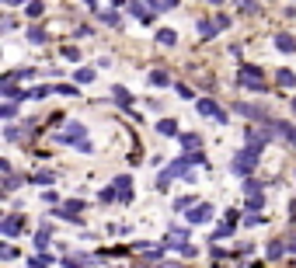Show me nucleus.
<instances>
[{"label": "nucleus", "instance_id": "nucleus-33", "mask_svg": "<svg viewBox=\"0 0 296 268\" xmlns=\"http://www.w3.org/2000/svg\"><path fill=\"white\" fill-rule=\"evenodd\" d=\"M70 268H84V265H91V258H63Z\"/></svg>", "mask_w": 296, "mask_h": 268}, {"label": "nucleus", "instance_id": "nucleus-24", "mask_svg": "<svg viewBox=\"0 0 296 268\" xmlns=\"http://www.w3.org/2000/svg\"><path fill=\"white\" fill-rule=\"evenodd\" d=\"M244 195H247V199H254V195H261V181H254V178H247V185H244Z\"/></svg>", "mask_w": 296, "mask_h": 268}, {"label": "nucleus", "instance_id": "nucleus-21", "mask_svg": "<svg viewBox=\"0 0 296 268\" xmlns=\"http://www.w3.org/2000/svg\"><path fill=\"white\" fill-rule=\"evenodd\" d=\"M150 84H153V87H167V84H171V80H167V70H153V73H150Z\"/></svg>", "mask_w": 296, "mask_h": 268}, {"label": "nucleus", "instance_id": "nucleus-5", "mask_svg": "<svg viewBox=\"0 0 296 268\" xmlns=\"http://www.w3.org/2000/svg\"><path fill=\"white\" fill-rule=\"evenodd\" d=\"M195 112H202V115H209V119H216V122H226V112L216 108V101H209V98H199V101H195Z\"/></svg>", "mask_w": 296, "mask_h": 268}, {"label": "nucleus", "instance_id": "nucleus-17", "mask_svg": "<svg viewBox=\"0 0 296 268\" xmlns=\"http://www.w3.org/2000/svg\"><path fill=\"white\" fill-rule=\"evenodd\" d=\"M157 133L160 136H174L178 133V122H174V119H160V122H157Z\"/></svg>", "mask_w": 296, "mask_h": 268}, {"label": "nucleus", "instance_id": "nucleus-23", "mask_svg": "<svg viewBox=\"0 0 296 268\" xmlns=\"http://www.w3.org/2000/svg\"><path fill=\"white\" fill-rule=\"evenodd\" d=\"M279 87H296V73L293 70H279Z\"/></svg>", "mask_w": 296, "mask_h": 268}, {"label": "nucleus", "instance_id": "nucleus-42", "mask_svg": "<svg viewBox=\"0 0 296 268\" xmlns=\"http://www.w3.org/2000/svg\"><path fill=\"white\" fill-rule=\"evenodd\" d=\"M160 4H164L167 11H171V7H178V0H160Z\"/></svg>", "mask_w": 296, "mask_h": 268}, {"label": "nucleus", "instance_id": "nucleus-35", "mask_svg": "<svg viewBox=\"0 0 296 268\" xmlns=\"http://www.w3.org/2000/svg\"><path fill=\"white\" fill-rule=\"evenodd\" d=\"M244 223H247V226H261V223H265V219H261V216H258V212H247V216H244Z\"/></svg>", "mask_w": 296, "mask_h": 268}, {"label": "nucleus", "instance_id": "nucleus-46", "mask_svg": "<svg viewBox=\"0 0 296 268\" xmlns=\"http://www.w3.org/2000/svg\"><path fill=\"white\" fill-rule=\"evenodd\" d=\"M293 112H296V98H293Z\"/></svg>", "mask_w": 296, "mask_h": 268}, {"label": "nucleus", "instance_id": "nucleus-12", "mask_svg": "<svg viewBox=\"0 0 296 268\" xmlns=\"http://www.w3.org/2000/svg\"><path fill=\"white\" fill-rule=\"evenodd\" d=\"M272 129H275V136H282L289 146H296V126H289V122H275Z\"/></svg>", "mask_w": 296, "mask_h": 268}, {"label": "nucleus", "instance_id": "nucleus-15", "mask_svg": "<svg viewBox=\"0 0 296 268\" xmlns=\"http://www.w3.org/2000/svg\"><path fill=\"white\" fill-rule=\"evenodd\" d=\"M181 146H185L188 153H199V146H202V136H195V133H185V136H181Z\"/></svg>", "mask_w": 296, "mask_h": 268}, {"label": "nucleus", "instance_id": "nucleus-45", "mask_svg": "<svg viewBox=\"0 0 296 268\" xmlns=\"http://www.w3.org/2000/svg\"><path fill=\"white\" fill-rule=\"evenodd\" d=\"M209 4H223V0H209Z\"/></svg>", "mask_w": 296, "mask_h": 268}, {"label": "nucleus", "instance_id": "nucleus-36", "mask_svg": "<svg viewBox=\"0 0 296 268\" xmlns=\"http://www.w3.org/2000/svg\"><path fill=\"white\" fill-rule=\"evenodd\" d=\"M14 254H18V251H14V247H11V244H0V258H4V261H11V258H14Z\"/></svg>", "mask_w": 296, "mask_h": 268}, {"label": "nucleus", "instance_id": "nucleus-30", "mask_svg": "<svg viewBox=\"0 0 296 268\" xmlns=\"http://www.w3.org/2000/svg\"><path fill=\"white\" fill-rule=\"evenodd\" d=\"M14 115H18V105H14V101H7V105L0 108V119H14Z\"/></svg>", "mask_w": 296, "mask_h": 268}, {"label": "nucleus", "instance_id": "nucleus-19", "mask_svg": "<svg viewBox=\"0 0 296 268\" xmlns=\"http://www.w3.org/2000/svg\"><path fill=\"white\" fill-rule=\"evenodd\" d=\"M133 14H136L140 21H150V18H153V11H150V7L143 4V0H136V4H133Z\"/></svg>", "mask_w": 296, "mask_h": 268}, {"label": "nucleus", "instance_id": "nucleus-13", "mask_svg": "<svg viewBox=\"0 0 296 268\" xmlns=\"http://www.w3.org/2000/svg\"><path fill=\"white\" fill-rule=\"evenodd\" d=\"M112 98H115V105H119V108H129V101H133V98H129V91H126L122 84H112Z\"/></svg>", "mask_w": 296, "mask_h": 268}, {"label": "nucleus", "instance_id": "nucleus-27", "mask_svg": "<svg viewBox=\"0 0 296 268\" xmlns=\"http://www.w3.org/2000/svg\"><path fill=\"white\" fill-rule=\"evenodd\" d=\"M74 80H77V84H91V80H94V70H87V67H84V70H77V77H74Z\"/></svg>", "mask_w": 296, "mask_h": 268}, {"label": "nucleus", "instance_id": "nucleus-1", "mask_svg": "<svg viewBox=\"0 0 296 268\" xmlns=\"http://www.w3.org/2000/svg\"><path fill=\"white\" fill-rule=\"evenodd\" d=\"M160 247H164V251H181V254H188V258L195 254V251H192V244H188V230H185V226H171Z\"/></svg>", "mask_w": 296, "mask_h": 268}, {"label": "nucleus", "instance_id": "nucleus-25", "mask_svg": "<svg viewBox=\"0 0 296 268\" xmlns=\"http://www.w3.org/2000/svg\"><path fill=\"white\" fill-rule=\"evenodd\" d=\"M101 21H105V25H112V28H119V25H122V18H119L115 11H101Z\"/></svg>", "mask_w": 296, "mask_h": 268}, {"label": "nucleus", "instance_id": "nucleus-22", "mask_svg": "<svg viewBox=\"0 0 296 268\" xmlns=\"http://www.w3.org/2000/svg\"><path fill=\"white\" fill-rule=\"evenodd\" d=\"M49 233H53V226H49V223H46V226H42V230L35 233V247H39V251H42V247L49 244Z\"/></svg>", "mask_w": 296, "mask_h": 268}, {"label": "nucleus", "instance_id": "nucleus-28", "mask_svg": "<svg viewBox=\"0 0 296 268\" xmlns=\"http://www.w3.org/2000/svg\"><path fill=\"white\" fill-rule=\"evenodd\" d=\"M25 133V129H21V126H7V133H4V139H7V143H18V136Z\"/></svg>", "mask_w": 296, "mask_h": 268}, {"label": "nucleus", "instance_id": "nucleus-29", "mask_svg": "<svg viewBox=\"0 0 296 268\" xmlns=\"http://www.w3.org/2000/svg\"><path fill=\"white\" fill-rule=\"evenodd\" d=\"M157 42H160V46H174V42H178V35H174V32H160V35H157Z\"/></svg>", "mask_w": 296, "mask_h": 268}, {"label": "nucleus", "instance_id": "nucleus-14", "mask_svg": "<svg viewBox=\"0 0 296 268\" xmlns=\"http://www.w3.org/2000/svg\"><path fill=\"white\" fill-rule=\"evenodd\" d=\"M275 46H279V53H296V39L289 35V32L275 35Z\"/></svg>", "mask_w": 296, "mask_h": 268}, {"label": "nucleus", "instance_id": "nucleus-8", "mask_svg": "<svg viewBox=\"0 0 296 268\" xmlns=\"http://www.w3.org/2000/svg\"><path fill=\"white\" fill-rule=\"evenodd\" d=\"M0 91H4V98H11V101H18V98H28V91H18V87H14V73H7V77L0 80Z\"/></svg>", "mask_w": 296, "mask_h": 268}, {"label": "nucleus", "instance_id": "nucleus-34", "mask_svg": "<svg viewBox=\"0 0 296 268\" xmlns=\"http://www.w3.org/2000/svg\"><path fill=\"white\" fill-rule=\"evenodd\" d=\"M42 11H46V7H42V4H39V0H32V4H28V18H39V14H42Z\"/></svg>", "mask_w": 296, "mask_h": 268}, {"label": "nucleus", "instance_id": "nucleus-31", "mask_svg": "<svg viewBox=\"0 0 296 268\" xmlns=\"http://www.w3.org/2000/svg\"><path fill=\"white\" fill-rule=\"evenodd\" d=\"M18 185H21V178H14V174H11V178H4V195H11Z\"/></svg>", "mask_w": 296, "mask_h": 268}, {"label": "nucleus", "instance_id": "nucleus-26", "mask_svg": "<svg viewBox=\"0 0 296 268\" xmlns=\"http://www.w3.org/2000/svg\"><path fill=\"white\" fill-rule=\"evenodd\" d=\"M46 39H49V35H46L42 28H28V42H35V46H42Z\"/></svg>", "mask_w": 296, "mask_h": 268}, {"label": "nucleus", "instance_id": "nucleus-32", "mask_svg": "<svg viewBox=\"0 0 296 268\" xmlns=\"http://www.w3.org/2000/svg\"><path fill=\"white\" fill-rule=\"evenodd\" d=\"M237 7H240L244 14H254V11H258V4H254V0H237Z\"/></svg>", "mask_w": 296, "mask_h": 268}, {"label": "nucleus", "instance_id": "nucleus-41", "mask_svg": "<svg viewBox=\"0 0 296 268\" xmlns=\"http://www.w3.org/2000/svg\"><path fill=\"white\" fill-rule=\"evenodd\" d=\"M35 181H42V185H46V181H53V171H39V174H35Z\"/></svg>", "mask_w": 296, "mask_h": 268}, {"label": "nucleus", "instance_id": "nucleus-20", "mask_svg": "<svg viewBox=\"0 0 296 268\" xmlns=\"http://www.w3.org/2000/svg\"><path fill=\"white\" fill-rule=\"evenodd\" d=\"M216 32H220V28H216V21H199V35H202V39H213Z\"/></svg>", "mask_w": 296, "mask_h": 268}, {"label": "nucleus", "instance_id": "nucleus-2", "mask_svg": "<svg viewBox=\"0 0 296 268\" xmlns=\"http://www.w3.org/2000/svg\"><path fill=\"white\" fill-rule=\"evenodd\" d=\"M56 143H74L77 150H91V143H87V129H84L80 122H67V133L56 136Z\"/></svg>", "mask_w": 296, "mask_h": 268}, {"label": "nucleus", "instance_id": "nucleus-6", "mask_svg": "<svg viewBox=\"0 0 296 268\" xmlns=\"http://www.w3.org/2000/svg\"><path fill=\"white\" fill-rule=\"evenodd\" d=\"M272 133H275V129H247V136H244V139H247V150L258 153V150L268 143V136H272Z\"/></svg>", "mask_w": 296, "mask_h": 268}, {"label": "nucleus", "instance_id": "nucleus-40", "mask_svg": "<svg viewBox=\"0 0 296 268\" xmlns=\"http://www.w3.org/2000/svg\"><path fill=\"white\" fill-rule=\"evenodd\" d=\"M192 205V195H181V199H174V209H188Z\"/></svg>", "mask_w": 296, "mask_h": 268}, {"label": "nucleus", "instance_id": "nucleus-44", "mask_svg": "<svg viewBox=\"0 0 296 268\" xmlns=\"http://www.w3.org/2000/svg\"><path fill=\"white\" fill-rule=\"evenodd\" d=\"M112 4H126V0H112Z\"/></svg>", "mask_w": 296, "mask_h": 268}, {"label": "nucleus", "instance_id": "nucleus-37", "mask_svg": "<svg viewBox=\"0 0 296 268\" xmlns=\"http://www.w3.org/2000/svg\"><path fill=\"white\" fill-rule=\"evenodd\" d=\"M53 87H56L60 94H77V87H74V84H53Z\"/></svg>", "mask_w": 296, "mask_h": 268}, {"label": "nucleus", "instance_id": "nucleus-3", "mask_svg": "<svg viewBox=\"0 0 296 268\" xmlns=\"http://www.w3.org/2000/svg\"><path fill=\"white\" fill-rule=\"evenodd\" d=\"M233 174H244V178H251L254 174V167H258V153L254 150H240L237 157H233Z\"/></svg>", "mask_w": 296, "mask_h": 268}, {"label": "nucleus", "instance_id": "nucleus-11", "mask_svg": "<svg viewBox=\"0 0 296 268\" xmlns=\"http://www.w3.org/2000/svg\"><path fill=\"white\" fill-rule=\"evenodd\" d=\"M0 230H4L7 237H18V233H21V216H18V212H11V216H4V223H0Z\"/></svg>", "mask_w": 296, "mask_h": 268}, {"label": "nucleus", "instance_id": "nucleus-18", "mask_svg": "<svg viewBox=\"0 0 296 268\" xmlns=\"http://www.w3.org/2000/svg\"><path fill=\"white\" fill-rule=\"evenodd\" d=\"M282 254H286V240H279V237H275V240L268 244V258L275 261V258H282Z\"/></svg>", "mask_w": 296, "mask_h": 268}, {"label": "nucleus", "instance_id": "nucleus-16", "mask_svg": "<svg viewBox=\"0 0 296 268\" xmlns=\"http://www.w3.org/2000/svg\"><path fill=\"white\" fill-rule=\"evenodd\" d=\"M233 219H237V212H230V216H226V223H223V226H216L213 240H223V237H230V233H233Z\"/></svg>", "mask_w": 296, "mask_h": 268}, {"label": "nucleus", "instance_id": "nucleus-10", "mask_svg": "<svg viewBox=\"0 0 296 268\" xmlns=\"http://www.w3.org/2000/svg\"><path fill=\"white\" fill-rule=\"evenodd\" d=\"M209 219H213V205L209 202H202V205H195L188 212V223H209Z\"/></svg>", "mask_w": 296, "mask_h": 268}, {"label": "nucleus", "instance_id": "nucleus-7", "mask_svg": "<svg viewBox=\"0 0 296 268\" xmlns=\"http://www.w3.org/2000/svg\"><path fill=\"white\" fill-rule=\"evenodd\" d=\"M112 188L119 192V202H129V199H133V178H129V174H119V178L112 181Z\"/></svg>", "mask_w": 296, "mask_h": 268}, {"label": "nucleus", "instance_id": "nucleus-39", "mask_svg": "<svg viewBox=\"0 0 296 268\" xmlns=\"http://www.w3.org/2000/svg\"><path fill=\"white\" fill-rule=\"evenodd\" d=\"M112 199H119V192H115V188H112V185H108V188H105V192H101V202H112Z\"/></svg>", "mask_w": 296, "mask_h": 268}, {"label": "nucleus", "instance_id": "nucleus-43", "mask_svg": "<svg viewBox=\"0 0 296 268\" xmlns=\"http://www.w3.org/2000/svg\"><path fill=\"white\" fill-rule=\"evenodd\" d=\"M4 4H21V0H4Z\"/></svg>", "mask_w": 296, "mask_h": 268}, {"label": "nucleus", "instance_id": "nucleus-38", "mask_svg": "<svg viewBox=\"0 0 296 268\" xmlns=\"http://www.w3.org/2000/svg\"><path fill=\"white\" fill-rule=\"evenodd\" d=\"M63 56H67V60H70V63H74V60H80V53H77L74 46H63Z\"/></svg>", "mask_w": 296, "mask_h": 268}, {"label": "nucleus", "instance_id": "nucleus-9", "mask_svg": "<svg viewBox=\"0 0 296 268\" xmlns=\"http://www.w3.org/2000/svg\"><path fill=\"white\" fill-rule=\"evenodd\" d=\"M80 209H84V202L74 199V202H67V205H60V209H56V216H60V219H67V223H77V212H80Z\"/></svg>", "mask_w": 296, "mask_h": 268}, {"label": "nucleus", "instance_id": "nucleus-4", "mask_svg": "<svg viewBox=\"0 0 296 268\" xmlns=\"http://www.w3.org/2000/svg\"><path fill=\"white\" fill-rule=\"evenodd\" d=\"M237 80H240V87H251V91H265V87H268V84L261 80V70H254V67H244Z\"/></svg>", "mask_w": 296, "mask_h": 268}]
</instances>
